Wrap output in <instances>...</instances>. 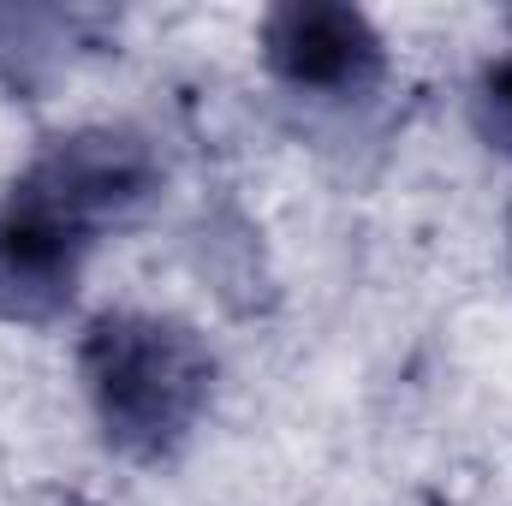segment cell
<instances>
[{
    "label": "cell",
    "mask_w": 512,
    "mask_h": 506,
    "mask_svg": "<svg viewBox=\"0 0 512 506\" xmlns=\"http://www.w3.org/2000/svg\"><path fill=\"white\" fill-rule=\"evenodd\" d=\"M262 60L298 96L358 102L382 84L387 42L346 0H286L262 12Z\"/></svg>",
    "instance_id": "cell-3"
},
{
    "label": "cell",
    "mask_w": 512,
    "mask_h": 506,
    "mask_svg": "<svg viewBox=\"0 0 512 506\" xmlns=\"http://www.w3.org/2000/svg\"><path fill=\"white\" fill-rule=\"evenodd\" d=\"M96 233L48 203L36 185L12 179L0 197V322L48 328L72 310Z\"/></svg>",
    "instance_id": "cell-4"
},
{
    "label": "cell",
    "mask_w": 512,
    "mask_h": 506,
    "mask_svg": "<svg viewBox=\"0 0 512 506\" xmlns=\"http://www.w3.org/2000/svg\"><path fill=\"white\" fill-rule=\"evenodd\" d=\"M78 376L102 441L131 465H167L215 399V352L179 316L108 310L84 328Z\"/></svg>",
    "instance_id": "cell-1"
},
{
    "label": "cell",
    "mask_w": 512,
    "mask_h": 506,
    "mask_svg": "<svg viewBox=\"0 0 512 506\" xmlns=\"http://www.w3.org/2000/svg\"><path fill=\"white\" fill-rule=\"evenodd\" d=\"M507 256H512V221H507Z\"/></svg>",
    "instance_id": "cell-6"
},
{
    "label": "cell",
    "mask_w": 512,
    "mask_h": 506,
    "mask_svg": "<svg viewBox=\"0 0 512 506\" xmlns=\"http://www.w3.org/2000/svg\"><path fill=\"white\" fill-rule=\"evenodd\" d=\"M24 185H36L48 203H60L72 221H84L96 239L131 227L155 191H161V161L149 149L143 131L126 126H84L54 137L24 173Z\"/></svg>",
    "instance_id": "cell-2"
},
{
    "label": "cell",
    "mask_w": 512,
    "mask_h": 506,
    "mask_svg": "<svg viewBox=\"0 0 512 506\" xmlns=\"http://www.w3.org/2000/svg\"><path fill=\"white\" fill-rule=\"evenodd\" d=\"M471 120L489 137V149L512 155V54L495 60L483 78H477V96H471Z\"/></svg>",
    "instance_id": "cell-5"
}]
</instances>
